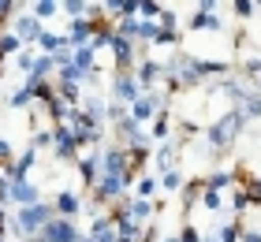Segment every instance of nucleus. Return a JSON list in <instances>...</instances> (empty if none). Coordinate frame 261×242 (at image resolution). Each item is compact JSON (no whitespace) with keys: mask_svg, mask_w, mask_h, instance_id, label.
<instances>
[{"mask_svg":"<svg viewBox=\"0 0 261 242\" xmlns=\"http://www.w3.org/2000/svg\"><path fill=\"white\" fill-rule=\"evenodd\" d=\"M56 216L53 205H45V201H34V205H15V212L8 216V227L15 231L19 238H27V235H38L45 224H49Z\"/></svg>","mask_w":261,"mask_h":242,"instance_id":"f257e3e1","label":"nucleus"},{"mask_svg":"<svg viewBox=\"0 0 261 242\" xmlns=\"http://www.w3.org/2000/svg\"><path fill=\"white\" fill-rule=\"evenodd\" d=\"M243 127H246V119H243L239 108L231 104L228 112H220V116H217V123L209 127V149L217 153V156H220L224 149H231V142L239 138V130H243Z\"/></svg>","mask_w":261,"mask_h":242,"instance_id":"f03ea898","label":"nucleus"},{"mask_svg":"<svg viewBox=\"0 0 261 242\" xmlns=\"http://www.w3.org/2000/svg\"><path fill=\"white\" fill-rule=\"evenodd\" d=\"M38 235H41L45 242H79V235H82V231L75 227V220H71V216H60V212H56V216L41 227Z\"/></svg>","mask_w":261,"mask_h":242,"instance_id":"7ed1b4c3","label":"nucleus"},{"mask_svg":"<svg viewBox=\"0 0 261 242\" xmlns=\"http://www.w3.org/2000/svg\"><path fill=\"white\" fill-rule=\"evenodd\" d=\"M53 145H56V156H60V160H75L79 156V138H75V130L67 123L53 127Z\"/></svg>","mask_w":261,"mask_h":242,"instance_id":"20e7f679","label":"nucleus"},{"mask_svg":"<svg viewBox=\"0 0 261 242\" xmlns=\"http://www.w3.org/2000/svg\"><path fill=\"white\" fill-rule=\"evenodd\" d=\"M112 93H116V101H120V104H130L138 93H146V90L138 86L135 71H120V75H116V86H112Z\"/></svg>","mask_w":261,"mask_h":242,"instance_id":"39448f33","label":"nucleus"},{"mask_svg":"<svg viewBox=\"0 0 261 242\" xmlns=\"http://www.w3.org/2000/svg\"><path fill=\"white\" fill-rule=\"evenodd\" d=\"M109 48L116 52V67H120V71H130V67H135V41H130V38H123V34L112 30Z\"/></svg>","mask_w":261,"mask_h":242,"instance_id":"423d86ee","label":"nucleus"},{"mask_svg":"<svg viewBox=\"0 0 261 242\" xmlns=\"http://www.w3.org/2000/svg\"><path fill=\"white\" fill-rule=\"evenodd\" d=\"M135 78H138V86L142 90H153V86H157V82L164 78V67L157 64V60H138V71H135Z\"/></svg>","mask_w":261,"mask_h":242,"instance_id":"0eeeda50","label":"nucleus"},{"mask_svg":"<svg viewBox=\"0 0 261 242\" xmlns=\"http://www.w3.org/2000/svg\"><path fill=\"white\" fill-rule=\"evenodd\" d=\"M8 201H11V205H34V201H41V190L34 186L30 179H22V183H11Z\"/></svg>","mask_w":261,"mask_h":242,"instance_id":"6e6552de","label":"nucleus"},{"mask_svg":"<svg viewBox=\"0 0 261 242\" xmlns=\"http://www.w3.org/2000/svg\"><path fill=\"white\" fill-rule=\"evenodd\" d=\"M11 26H15V38L22 45H30V41H38V34H41V19L38 15H19Z\"/></svg>","mask_w":261,"mask_h":242,"instance_id":"1a4fd4ad","label":"nucleus"},{"mask_svg":"<svg viewBox=\"0 0 261 242\" xmlns=\"http://www.w3.org/2000/svg\"><path fill=\"white\" fill-rule=\"evenodd\" d=\"M60 216H79L82 209H86V201H82V194H75V190H64L60 198H56V205H53Z\"/></svg>","mask_w":261,"mask_h":242,"instance_id":"9d476101","label":"nucleus"},{"mask_svg":"<svg viewBox=\"0 0 261 242\" xmlns=\"http://www.w3.org/2000/svg\"><path fill=\"white\" fill-rule=\"evenodd\" d=\"M187 26H191L194 34H217L220 30V19H217V11H194Z\"/></svg>","mask_w":261,"mask_h":242,"instance_id":"9b49d317","label":"nucleus"},{"mask_svg":"<svg viewBox=\"0 0 261 242\" xmlns=\"http://www.w3.org/2000/svg\"><path fill=\"white\" fill-rule=\"evenodd\" d=\"M53 71H56V60L45 52V56H34V67L27 71V78H30V82H41V78H49Z\"/></svg>","mask_w":261,"mask_h":242,"instance_id":"f8f14e48","label":"nucleus"},{"mask_svg":"<svg viewBox=\"0 0 261 242\" xmlns=\"http://www.w3.org/2000/svg\"><path fill=\"white\" fill-rule=\"evenodd\" d=\"M239 112H243V119H261V93L254 86L246 90V97L239 101Z\"/></svg>","mask_w":261,"mask_h":242,"instance_id":"ddd939ff","label":"nucleus"},{"mask_svg":"<svg viewBox=\"0 0 261 242\" xmlns=\"http://www.w3.org/2000/svg\"><path fill=\"white\" fill-rule=\"evenodd\" d=\"M157 186L161 190H168V194H175V190H179L183 186V172H179V168H161V179H157Z\"/></svg>","mask_w":261,"mask_h":242,"instance_id":"4468645a","label":"nucleus"},{"mask_svg":"<svg viewBox=\"0 0 261 242\" xmlns=\"http://www.w3.org/2000/svg\"><path fill=\"white\" fill-rule=\"evenodd\" d=\"M79 172H82V183H86V186L97 183V175H101V160H97V153H93V156H82V160H79Z\"/></svg>","mask_w":261,"mask_h":242,"instance_id":"2eb2a0df","label":"nucleus"},{"mask_svg":"<svg viewBox=\"0 0 261 242\" xmlns=\"http://www.w3.org/2000/svg\"><path fill=\"white\" fill-rule=\"evenodd\" d=\"M34 45H38L41 48V52H56V48H60V45H67V38H60V34H53V30H41L38 34V41H34Z\"/></svg>","mask_w":261,"mask_h":242,"instance_id":"dca6fc26","label":"nucleus"},{"mask_svg":"<svg viewBox=\"0 0 261 242\" xmlns=\"http://www.w3.org/2000/svg\"><path fill=\"white\" fill-rule=\"evenodd\" d=\"M30 101H34V86H30V82L8 93V104H11V108H22V104H30Z\"/></svg>","mask_w":261,"mask_h":242,"instance_id":"f3484780","label":"nucleus"},{"mask_svg":"<svg viewBox=\"0 0 261 242\" xmlns=\"http://www.w3.org/2000/svg\"><path fill=\"white\" fill-rule=\"evenodd\" d=\"M231 183H235V175L224 172V168H220V172H213V175L205 179V186H213V190H231Z\"/></svg>","mask_w":261,"mask_h":242,"instance_id":"a211bd4d","label":"nucleus"},{"mask_svg":"<svg viewBox=\"0 0 261 242\" xmlns=\"http://www.w3.org/2000/svg\"><path fill=\"white\" fill-rule=\"evenodd\" d=\"M239 231H243V224H239V220H228V224L217 227V238H220V242H239Z\"/></svg>","mask_w":261,"mask_h":242,"instance_id":"6ab92c4d","label":"nucleus"},{"mask_svg":"<svg viewBox=\"0 0 261 242\" xmlns=\"http://www.w3.org/2000/svg\"><path fill=\"white\" fill-rule=\"evenodd\" d=\"M157 26H161L157 19H138V34H135V38L138 41H153V38H157Z\"/></svg>","mask_w":261,"mask_h":242,"instance_id":"aec40b11","label":"nucleus"},{"mask_svg":"<svg viewBox=\"0 0 261 242\" xmlns=\"http://www.w3.org/2000/svg\"><path fill=\"white\" fill-rule=\"evenodd\" d=\"M19 48H22V41L15 34H0V56H15Z\"/></svg>","mask_w":261,"mask_h":242,"instance_id":"412c9836","label":"nucleus"},{"mask_svg":"<svg viewBox=\"0 0 261 242\" xmlns=\"http://www.w3.org/2000/svg\"><path fill=\"white\" fill-rule=\"evenodd\" d=\"M201 201H205V209H209V212H220V209H224V205H220V201H224V198H220V190H213V186L201 190Z\"/></svg>","mask_w":261,"mask_h":242,"instance_id":"4be33fe9","label":"nucleus"},{"mask_svg":"<svg viewBox=\"0 0 261 242\" xmlns=\"http://www.w3.org/2000/svg\"><path fill=\"white\" fill-rule=\"evenodd\" d=\"M116 34H123V38L135 41V34H138V15H123L120 26H116Z\"/></svg>","mask_w":261,"mask_h":242,"instance_id":"5701e85b","label":"nucleus"},{"mask_svg":"<svg viewBox=\"0 0 261 242\" xmlns=\"http://www.w3.org/2000/svg\"><path fill=\"white\" fill-rule=\"evenodd\" d=\"M56 8H60V0H34V15L38 19H49Z\"/></svg>","mask_w":261,"mask_h":242,"instance_id":"b1692460","label":"nucleus"},{"mask_svg":"<svg viewBox=\"0 0 261 242\" xmlns=\"http://www.w3.org/2000/svg\"><path fill=\"white\" fill-rule=\"evenodd\" d=\"M175 160V145H157V168H172Z\"/></svg>","mask_w":261,"mask_h":242,"instance_id":"393cba45","label":"nucleus"},{"mask_svg":"<svg viewBox=\"0 0 261 242\" xmlns=\"http://www.w3.org/2000/svg\"><path fill=\"white\" fill-rule=\"evenodd\" d=\"M64 11L71 19H75V15H90V4H86V0H64Z\"/></svg>","mask_w":261,"mask_h":242,"instance_id":"a878e982","label":"nucleus"},{"mask_svg":"<svg viewBox=\"0 0 261 242\" xmlns=\"http://www.w3.org/2000/svg\"><path fill=\"white\" fill-rule=\"evenodd\" d=\"M168 130H172V119L161 116L157 123H153V142H164V138H168Z\"/></svg>","mask_w":261,"mask_h":242,"instance_id":"bb28decb","label":"nucleus"},{"mask_svg":"<svg viewBox=\"0 0 261 242\" xmlns=\"http://www.w3.org/2000/svg\"><path fill=\"white\" fill-rule=\"evenodd\" d=\"M34 56H38V52H30V48H19V56H15V67L22 71V75H27V71L34 67Z\"/></svg>","mask_w":261,"mask_h":242,"instance_id":"cd10ccee","label":"nucleus"},{"mask_svg":"<svg viewBox=\"0 0 261 242\" xmlns=\"http://www.w3.org/2000/svg\"><path fill=\"white\" fill-rule=\"evenodd\" d=\"M153 194H157V179L142 175V179H138V198H153Z\"/></svg>","mask_w":261,"mask_h":242,"instance_id":"c85d7f7f","label":"nucleus"},{"mask_svg":"<svg viewBox=\"0 0 261 242\" xmlns=\"http://www.w3.org/2000/svg\"><path fill=\"white\" fill-rule=\"evenodd\" d=\"M123 4L127 0H101V11L105 15H123Z\"/></svg>","mask_w":261,"mask_h":242,"instance_id":"c756f323","label":"nucleus"},{"mask_svg":"<svg viewBox=\"0 0 261 242\" xmlns=\"http://www.w3.org/2000/svg\"><path fill=\"white\" fill-rule=\"evenodd\" d=\"M235 15H239V19H250V15H254V0H235Z\"/></svg>","mask_w":261,"mask_h":242,"instance_id":"7c9ffc66","label":"nucleus"},{"mask_svg":"<svg viewBox=\"0 0 261 242\" xmlns=\"http://www.w3.org/2000/svg\"><path fill=\"white\" fill-rule=\"evenodd\" d=\"M179 242H201L198 227H194V224H183V231H179Z\"/></svg>","mask_w":261,"mask_h":242,"instance_id":"2f4dec72","label":"nucleus"},{"mask_svg":"<svg viewBox=\"0 0 261 242\" xmlns=\"http://www.w3.org/2000/svg\"><path fill=\"white\" fill-rule=\"evenodd\" d=\"M30 145H34V149H45V145H53V130H38Z\"/></svg>","mask_w":261,"mask_h":242,"instance_id":"473e14b6","label":"nucleus"},{"mask_svg":"<svg viewBox=\"0 0 261 242\" xmlns=\"http://www.w3.org/2000/svg\"><path fill=\"white\" fill-rule=\"evenodd\" d=\"M243 67H246V75H250V78H257V75H261V56H250Z\"/></svg>","mask_w":261,"mask_h":242,"instance_id":"72a5a7b5","label":"nucleus"},{"mask_svg":"<svg viewBox=\"0 0 261 242\" xmlns=\"http://www.w3.org/2000/svg\"><path fill=\"white\" fill-rule=\"evenodd\" d=\"M239 242H261V231H254V227H243V231H239Z\"/></svg>","mask_w":261,"mask_h":242,"instance_id":"f704fd0d","label":"nucleus"},{"mask_svg":"<svg viewBox=\"0 0 261 242\" xmlns=\"http://www.w3.org/2000/svg\"><path fill=\"white\" fill-rule=\"evenodd\" d=\"M8 160H11V142L0 138V164H8Z\"/></svg>","mask_w":261,"mask_h":242,"instance_id":"c9c22d12","label":"nucleus"},{"mask_svg":"<svg viewBox=\"0 0 261 242\" xmlns=\"http://www.w3.org/2000/svg\"><path fill=\"white\" fill-rule=\"evenodd\" d=\"M11 11H15V0H0V22H4Z\"/></svg>","mask_w":261,"mask_h":242,"instance_id":"e433bc0d","label":"nucleus"},{"mask_svg":"<svg viewBox=\"0 0 261 242\" xmlns=\"http://www.w3.org/2000/svg\"><path fill=\"white\" fill-rule=\"evenodd\" d=\"M198 11H217V0H198Z\"/></svg>","mask_w":261,"mask_h":242,"instance_id":"4c0bfd02","label":"nucleus"},{"mask_svg":"<svg viewBox=\"0 0 261 242\" xmlns=\"http://www.w3.org/2000/svg\"><path fill=\"white\" fill-rule=\"evenodd\" d=\"M22 242H45L41 235H27V238H22Z\"/></svg>","mask_w":261,"mask_h":242,"instance_id":"58836bf2","label":"nucleus"},{"mask_svg":"<svg viewBox=\"0 0 261 242\" xmlns=\"http://www.w3.org/2000/svg\"><path fill=\"white\" fill-rule=\"evenodd\" d=\"M161 242H179V235H168V238H161Z\"/></svg>","mask_w":261,"mask_h":242,"instance_id":"ea45409f","label":"nucleus"},{"mask_svg":"<svg viewBox=\"0 0 261 242\" xmlns=\"http://www.w3.org/2000/svg\"><path fill=\"white\" fill-rule=\"evenodd\" d=\"M116 242H138V238H120V235H116Z\"/></svg>","mask_w":261,"mask_h":242,"instance_id":"a19ab883","label":"nucleus"},{"mask_svg":"<svg viewBox=\"0 0 261 242\" xmlns=\"http://www.w3.org/2000/svg\"><path fill=\"white\" fill-rule=\"evenodd\" d=\"M201 242H220V238H205V235H201Z\"/></svg>","mask_w":261,"mask_h":242,"instance_id":"79ce46f5","label":"nucleus"},{"mask_svg":"<svg viewBox=\"0 0 261 242\" xmlns=\"http://www.w3.org/2000/svg\"><path fill=\"white\" fill-rule=\"evenodd\" d=\"M254 8H261V0H254Z\"/></svg>","mask_w":261,"mask_h":242,"instance_id":"37998d69","label":"nucleus"},{"mask_svg":"<svg viewBox=\"0 0 261 242\" xmlns=\"http://www.w3.org/2000/svg\"><path fill=\"white\" fill-rule=\"evenodd\" d=\"M257 90H261V86H257Z\"/></svg>","mask_w":261,"mask_h":242,"instance_id":"c03bdc74","label":"nucleus"}]
</instances>
